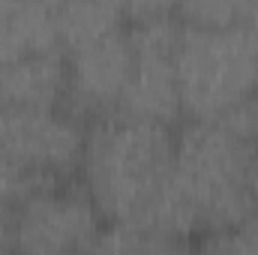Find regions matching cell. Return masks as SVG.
<instances>
[{
	"label": "cell",
	"mask_w": 258,
	"mask_h": 255,
	"mask_svg": "<svg viewBox=\"0 0 258 255\" xmlns=\"http://www.w3.org/2000/svg\"><path fill=\"white\" fill-rule=\"evenodd\" d=\"M252 156L246 108L222 120H186L177 129L171 180L141 228L186 240L255 216L258 204L249 195Z\"/></svg>",
	"instance_id": "cell-1"
},
{
	"label": "cell",
	"mask_w": 258,
	"mask_h": 255,
	"mask_svg": "<svg viewBox=\"0 0 258 255\" xmlns=\"http://www.w3.org/2000/svg\"><path fill=\"white\" fill-rule=\"evenodd\" d=\"M177 132L168 123L108 114L87 129L84 189L111 225L141 228L174 168Z\"/></svg>",
	"instance_id": "cell-2"
},
{
	"label": "cell",
	"mask_w": 258,
	"mask_h": 255,
	"mask_svg": "<svg viewBox=\"0 0 258 255\" xmlns=\"http://www.w3.org/2000/svg\"><path fill=\"white\" fill-rule=\"evenodd\" d=\"M180 111L189 120H222L258 90V33L246 24H186L177 39Z\"/></svg>",
	"instance_id": "cell-3"
},
{
	"label": "cell",
	"mask_w": 258,
	"mask_h": 255,
	"mask_svg": "<svg viewBox=\"0 0 258 255\" xmlns=\"http://www.w3.org/2000/svg\"><path fill=\"white\" fill-rule=\"evenodd\" d=\"M126 30L132 42V75L117 114L171 126L177 114H183L177 87V39H180L177 6L165 3L126 6Z\"/></svg>",
	"instance_id": "cell-4"
},
{
	"label": "cell",
	"mask_w": 258,
	"mask_h": 255,
	"mask_svg": "<svg viewBox=\"0 0 258 255\" xmlns=\"http://www.w3.org/2000/svg\"><path fill=\"white\" fill-rule=\"evenodd\" d=\"M102 213L87 189L48 186L12 210V255H90Z\"/></svg>",
	"instance_id": "cell-5"
},
{
	"label": "cell",
	"mask_w": 258,
	"mask_h": 255,
	"mask_svg": "<svg viewBox=\"0 0 258 255\" xmlns=\"http://www.w3.org/2000/svg\"><path fill=\"white\" fill-rule=\"evenodd\" d=\"M87 132L63 108H6L0 105V156L60 183L81 165Z\"/></svg>",
	"instance_id": "cell-6"
},
{
	"label": "cell",
	"mask_w": 258,
	"mask_h": 255,
	"mask_svg": "<svg viewBox=\"0 0 258 255\" xmlns=\"http://www.w3.org/2000/svg\"><path fill=\"white\" fill-rule=\"evenodd\" d=\"M66 72H69V99L78 111L96 114V120L117 114L120 99L126 93L132 75V42L129 30H111L93 42L66 51Z\"/></svg>",
	"instance_id": "cell-7"
},
{
	"label": "cell",
	"mask_w": 258,
	"mask_h": 255,
	"mask_svg": "<svg viewBox=\"0 0 258 255\" xmlns=\"http://www.w3.org/2000/svg\"><path fill=\"white\" fill-rule=\"evenodd\" d=\"M66 93L69 72L63 48L0 63V105L6 108H60Z\"/></svg>",
	"instance_id": "cell-8"
},
{
	"label": "cell",
	"mask_w": 258,
	"mask_h": 255,
	"mask_svg": "<svg viewBox=\"0 0 258 255\" xmlns=\"http://www.w3.org/2000/svg\"><path fill=\"white\" fill-rule=\"evenodd\" d=\"M60 48L54 6L0 3V63Z\"/></svg>",
	"instance_id": "cell-9"
},
{
	"label": "cell",
	"mask_w": 258,
	"mask_h": 255,
	"mask_svg": "<svg viewBox=\"0 0 258 255\" xmlns=\"http://www.w3.org/2000/svg\"><path fill=\"white\" fill-rule=\"evenodd\" d=\"M60 48H78L111 30L126 27V6L120 3H57L54 6Z\"/></svg>",
	"instance_id": "cell-10"
},
{
	"label": "cell",
	"mask_w": 258,
	"mask_h": 255,
	"mask_svg": "<svg viewBox=\"0 0 258 255\" xmlns=\"http://www.w3.org/2000/svg\"><path fill=\"white\" fill-rule=\"evenodd\" d=\"M90 255H189L183 240L135 228V225H108L102 228Z\"/></svg>",
	"instance_id": "cell-11"
},
{
	"label": "cell",
	"mask_w": 258,
	"mask_h": 255,
	"mask_svg": "<svg viewBox=\"0 0 258 255\" xmlns=\"http://www.w3.org/2000/svg\"><path fill=\"white\" fill-rule=\"evenodd\" d=\"M195 255H258V213L231 228L207 234Z\"/></svg>",
	"instance_id": "cell-12"
},
{
	"label": "cell",
	"mask_w": 258,
	"mask_h": 255,
	"mask_svg": "<svg viewBox=\"0 0 258 255\" xmlns=\"http://www.w3.org/2000/svg\"><path fill=\"white\" fill-rule=\"evenodd\" d=\"M246 123H249V135H252V141L258 147V90H255V96L249 99V105H246Z\"/></svg>",
	"instance_id": "cell-13"
},
{
	"label": "cell",
	"mask_w": 258,
	"mask_h": 255,
	"mask_svg": "<svg viewBox=\"0 0 258 255\" xmlns=\"http://www.w3.org/2000/svg\"><path fill=\"white\" fill-rule=\"evenodd\" d=\"M249 195L258 204V147H255V156H252V165H249Z\"/></svg>",
	"instance_id": "cell-14"
}]
</instances>
